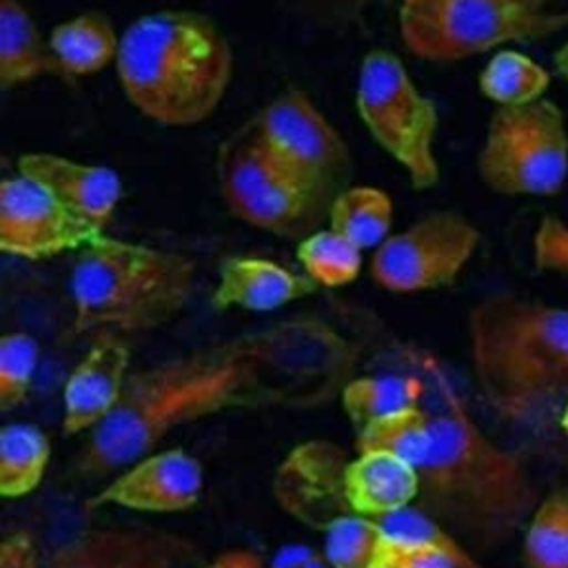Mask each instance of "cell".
<instances>
[{"instance_id":"6da1fadb","label":"cell","mask_w":568,"mask_h":568,"mask_svg":"<svg viewBox=\"0 0 568 568\" xmlns=\"http://www.w3.org/2000/svg\"><path fill=\"white\" fill-rule=\"evenodd\" d=\"M353 346L320 320H286L129 375L124 395L78 457L102 477L155 450L173 430L251 408H315L348 382Z\"/></svg>"},{"instance_id":"7a4b0ae2","label":"cell","mask_w":568,"mask_h":568,"mask_svg":"<svg viewBox=\"0 0 568 568\" xmlns=\"http://www.w3.org/2000/svg\"><path fill=\"white\" fill-rule=\"evenodd\" d=\"M433 442L419 470L415 508L464 546L488 552L513 541L539 499L526 459L475 422L437 359L422 355Z\"/></svg>"},{"instance_id":"3957f363","label":"cell","mask_w":568,"mask_h":568,"mask_svg":"<svg viewBox=\"0 0 568 568\" xmlns=\"http://www.w3.org/2000/svg\"><path fill=\"white\" fill-rule=\"evenodd\" d=\"M466 337L475 384L501 419L537 424L568 399V306L493 293L470 306Z\"/></svg>"},{"instance_id":"277c9868","label":"cell","mask_w":568,"mask_h":568,"mask_svg":"<svg viewBox=\"0 0 568 568\" xmlns=\"http://www.w3.org/2000/svg\"><path fill=\"white\" fill-rule=\"evenodd\" d=\"M115 71L142 115L164 126H191L222 102L233 78V49L206 16L158 11L120 36Z\"/></svg>"},{"instance_id":"5b68a950","label":"cell","mask_w":568,"mask_h":568,"mask_svg":"<svg viewBox=\"0 0 568 568\" xmlns=\"http://www.w3.org/2000/svg\"><path fill=\"white\" fill-rule=\"evenodd\" d=\"M189 257L104 233L80 248L71 271L75 333H140L171 322L191 300Z\"/></svg>"},{"instance_id":"8992f818","label":"cell","mask_w":568,"mask_h":568,"mask_svg":"<svg viewBox=\"0 0 568 568\" xmlns=\"http://www.w3.org/2000/svg\"><path fill=\"white\" fill-rule=\"evenodd\" d=\"M557 0H402L404 47L428 62H457L510 42H532L568 27Z\"/></svg>"},{"instance_id":"52a82bcc","label":"cell","mask_w":568,"mask_h":568,"mask_svg":"<svg viewBox=\"0 0 568 568\" xmlns=\"http://www.w3.org/2000/svg\"><path fill=\"white\" fill-rule=\"evenodd\" d=\"M215 171L229 211L255 229L302 242L328 220L333 202L273 158L251 120L222 142Z\"/></svg>"},{"instance_id":"ba28073f","label":"cell","mask_w":568,"mask_h":568,"mask_svg":"<svg viewBox=\"0 0 568 568\" xmlns=\"http://www.w3.org/2000/svg\"><path fill=\"white\" fill-rule=\"evenodd\" d=\"M481 182L499 195H557L568 180V129L548 98L497 106L477 155Z\"/></svg>"},{"instance_id":"9c48e42d","label":"cell","mask_w":568,"mask_h":568,"mask_svg":"<svg viewBox=\"0 0 568 568\" xmlns=\"http://www.w3.org/2000/svg\"><path fill=\"white\" fill-rule=\"evenodd\" d=\"M355 104L373 140L404 166L413 189L422 191L439 182L433 149L437 109L415 89L397 55L377 49L362 60Z\"/></svg>"},{"instance_id":"30bf717a","label":"cell","mask_w":568,"mask_h":568,"mask_svg":"<svg viewBox=\"0 0 568 568\" xmlns=\"http://www.w3.org/2000/svg\"><path fill=\"white\" fill-rule=\"evenodd\" d=\"M40 544V568H200L197 546L175 532L80 517L53 521Z\"/></svg>"},{"instance_id":"8fae6325","label":"cell","mask_w":568,"mask_h":568,"mask_svg":"<svg viewBox=\"0 0 568 568\" xmlns=\"http://www.w3.org/2000/svg\"><path fill=\"white\" fill-rule=\"evenodd\" d=\"M264 146L297 180L333 202L353 173L339 131L300 89L284 91L251 118Z\"/></svg>"},{"instance_id":"7c38bea8","label":"cell","mask_w":568,"mask_h":568,"mask_svg":"<svg viewBox=\"0 0 568 568\" xmlns=\"http://www.w3.org/2000/svg\"><path fill=\"white\" fill-rule=\"evenodd\" d=\"M479 246V231L453 211L430 213L388 235L371 257V277L393 293H419L457 280Z\"/></svg>"},{"instance_id":"4fadbf2b","label":"cell","mask_w":568,"mask_h":568,"mask_svg":"<svg viewBox=\"0 0 568 568\" xmlns=\"http://www.w3.org/2000/svg\"><path fill=\"white\" fill-rule=\"evenodd\" d=\"M102 231L78 220L51 193L24 175L0 184V248L24 260H44L87 246Z\"/></svg>"},{"instance_id":"5bb4252c","label":"cell","mask_w":568,"mask_h":568,"mask_svg":"<svg viewBox=\"0 0 568 568\" xmlns=\"http://www.w3.org/2000/svg\"><path fill=\"white\" fill-rule=\"evenodd\" d=\"M204 488L202 464L182 448L151 450L124 466L91 499L89 508L120 506L138 513H182L200 501Z\"/></svg>"},{"instance_id":"9a60e30c","label":"cell","mask_w":568,"mask_h":568,"mask_svg":"<svg viewBox=\"0 0 568 568\" xmlns=\"http://www.w3.org/2000/svg\"><path fill=\"white\" fill-rule=\"evenodd\" d=\"M131 351L115 333H102L67 377L62 390L64 435L93 433L118 408L129 382Z\"/></svg>"},{"instance_id":"2e32d148","label":"cell","mask_w":568,"mask_h":568,"mask_svg":"<svg viewBox=\"0 0 568 568\" xmlns=\"http://www.w3.org/2000/svg\"><path fill=\"white\" fill-rule=\"evenodd\" d=\"M18 173L40 184L69 213L102 233L122 197V182L113 169L53 153H24L18 160Z\"/></svg>"},{"instance_id":"e0dca14e","label":"cell","mask_w":568,"mask_h":568,"mask_svg":"<svg viewBox=\"0 0 568 568\" xmlns=\"http://www.w3.org/2000/svg\"><path fill=\"white\" fill-rule=\"evenodd\" d=\"M320 288L308 275H297L264 257H229L220 266V280L211 304L215 308L275 311L313 295Z\"/></svg>"},{"instance_id":"ac0fdd59","label":"cell","mask_w":568,"mask_h":568,"mask_svg":"<svg viewBox=\"0 0 568 568\" xmlns=\"http://www.w3.org/2000/svg\"><path fill=\"white\" fill-rule=\"evenodd\" d=\"M419 470L390 453H359L344 466V497L351 513L384 519L417 501Z\"/></svg>"},{"instance_id":"d6986e66","label":"cell","mask_w":568,"mask_h":568,"mask_svg":"<svg viewBox=\"0 0 568 568\" xmlns=\"http://www.w3.org/2000/svg\"><path fill=\"white\" fill-rule=\"evenodd\" d=\"M64 71L20 0H0V89L9 91L36 78Z\"/></svg>"},{"instance_id":"ffe728a7","label":"cell","mask_w":568,"mask_h":568,"mask_svg":"<svg viewBox=\"0 0 568 568\" xmlns=\"http://www.w3.org/2000/svg\"><path fill=\"white\" fill-rule=\"evenodd\" d=\"M49 42L64 71V78H80L102 71L118 58L120 38L104 13L89 11L58 24Z\"/></svg>"},{"instance_id":"44dd1931","label":"cell","mask_w":568,"mask_h":568,"mask_svg":"<svg viewBox=\"0 0 568 568\" xmlns=\"http://www.w3.org/2000/svg\"><path fill=\"white\" fill-rule=\"evenodd\" d=\"M51 457L49 437L31 424H7L0 430V495L18 499L33 493Z\"/></svg>"},{"instance_id":"7402d4cb","label":"cell","mask_w":568,"mask_h":568,"mask_svg":"<svg viewBox=\"0 0 568 568\" xmlns=\"http://www.w3.org/2000/svg\"><path fill=\"white\" fill-rule=\"evenodd\" d=\"M393 202L375 186L344 189L331 204L328 229L351 240L355 246L377 248L390 231Z\"/></svg>"},{"instance_id":"603a6c76","label":"cell","mask_w":568,"mask_h":568,"mask_svg":"<svg viewBox=\"0 0 568 568\" xmlns=\"http://www.w3.org/2000/svg\"><path fill=\"white\" fill-rule=\"evenodd\" d=\"M430 442V415L419 404L386 413L362 426L357 435L359 453H390L417 468L428 457Z\"/></svg>"},{"instance_id":"cb8c5ba5","label":"cell","mask_w":568,"mask_h":568,"mask_svg":"<svg viewBox=\"0 0 568 568\" xmlns=\"http://www.w3.org/2000/svg\"><path fill=\"white\" fill-rule=\"evenodd\" d=\"M426 395V379L419 375L397 377H355L348 379L342 390V406L348 419L362 428L368 422L408 406H417Z\"/></svg>"},{"instance_id":"d4e9b609","label":"cell","mask_w":568,"mask_h":568,"mask_svg":"<svg viewBox=\"0 0 568 568\" xmlns=\"http://www.w3.org/2000/svg\"><path fill=\"white\" fill-rule=\"evenodd\" d=\"M550 87V73L528 55L501 49L484 67L479 91L499 106H515L541 100Z\"/></svg>"},{"instance_id":"484cf974","label":"cell","mask_w":568,"mask_h":568,"mask_svg":"<svg viewBox=\"0 0 568 568\" xmlns=\"http://www.w3.org/2000/svg\"><path fill=\"white\" fill-rule=\"evenodd\" d=\"M526 568H568V488L548 493L524 528Z\"/></svg>"},{"instance_id":"4316f807","label":"cell","mask_w":568,"mask_h":568,"mask_svg":"<svg viewBox=\"0 0 568 568\" xmlns=\"http://www.w3.org/2000/svg\"><path fill=\"white\" fill-rule=\"evenodd\" d=\"M297 260L320 286H344L357 280L362 248L333 229H320L297 244Z\"/></svg>"},{"instance_id":"83f0119b","label":"cell","mask_w":568,"mask_h":568,"mask_svg":"<svg viewBox=\"0 0 568 568\" xmlns=\"http://www.w3.org/2000/svg\"><path fill=\"white\" fill-rule=\"evenodd\" d=\"M382 537V521L346 513L324 528V555L331 568H373Z\"/></svg>"},{"instance_id":"f1b7e54d","label":"cell","mask_w":568,"mask_h":568,"mask_svg":"<svg viewBox=\"0 0 568 568\" xmlns=\"http://www.w3.org/2000/svg\"><path fill=\"white\" fill-rule=\"evenodd\" d=\"M40 348L29 333H7L0 339V408H18L31 390Z\"/></svg>"},{"instance_id":"f546056e","label":"cell","mask_w":568,"mask_h":568,"mask_svg":"<svg viewBox=\"0 0 568 568\" xmlns=\"http://www.w3.org/2000/svg\"><path fill=\"white\" fill-rule=\"evenodd\" d=\"M373 568H459V566L439 546L424 539L395 535L384 528V537L379 541Z\"/></svg>"},{"instance_id":"4dcf8cb0","label":"cell","mask_w":568,"mask_h":568,"mask_svg":"<svg viewBox=\"0 0 568 568\" xmlns=\"http://www.w3.org/2000/svg\"><path fill=\"white\" fill-rule=\"evenodd\" d=\"M286 13L302 22L326 29L344 31L362 20L373 0H275Z\"/></svg>"},{"instance_id":"1f68e13d","label":"cell","mask_w":568,"mask_h":568,"mask_svg":"<svg viewBox=\"0 0 568 568\" xmlns=\"http://www.w3.org/2000/svg\"><path fill=\"white\" fill-rule=\"evenodd\" d=\"M532 262L537 271L568 275V222L555 215L541 217L532 235Z\"/></svg>"},{"instance_id":"d6a6232c","label":"cell","mask_w":568,"mask_h":568,"mask_svg":"<svg viewBox=\"0 0 568 568\" xmlns=\"http://www.w3.org/2000/svg\"><path fill=\"white\" fill-rule=\"evenodd\" d=\"M0 568H40V544L29 530H16L2 539Z\"/></svg>"},{"instance_id":"836d02e7","label":"cell","mask_w":568,"mask_h":568,"mask_svg":"<svg viewBox=\"0 0 568 568\" xmlns=\"http://www.w3.org/2000/svg\"><path fill=\"white\" fill-rule=\"evenodd\" d=\"M200 568H264V561L257 552L246 548H235L229 552H222L213 561L202 564Z\"/></svg>"},{"instance_id":"e575fe53","label":"cell","mask_w":568,"mask_h":568,"mask_svg":"<svg viewBox=\"0 0 568 568\" xmlns=\"http://www.w3.org/2000/svg\"><path fill=\"white\" fill-rule=\"evenodd\" d=\"M552 64H555V71L568 80V40L555 51V58H552Z\"/></svg>"},{"instance_id":"d590c367","label":"cell","mask_w":568,"mask_h":568,"mask_svg":"<svg viewBox=\"0 0 568 568\" xmlns=\"http://www.w3.org/2000/svg\"><path fill=\"white\" fill-rule=\"evenodd\" d=\"M559 426H561L564 435L568 437V399H566V402H564V406H561V413H559Z\"/></svg>"}]
</instances>
